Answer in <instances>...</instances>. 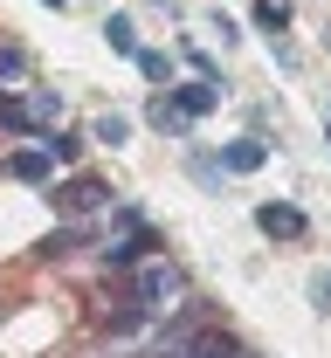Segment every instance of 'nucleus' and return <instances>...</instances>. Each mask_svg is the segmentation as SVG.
I'll use <instances>...</instances> for the list:
<instances>
[{
	"mask_svg": "<svg viewBox=\"0 0 331 358\" xmlns=\"http://www.w3.org/2000/svg\"><path fill=\"white\" fill-rule=\"evenodd\" d=\"M125 303H132V310H152V317H173L180 303H187V275H180L173 262H159V255H145L139 275L125 282Z\"/></svg>",
	"mask_w": 331,
	"mask_h": 358,
	"instance_id": "nucleus-1",
	"label": "nucleus"
},
{
	"mask_svg": "<svg viewBox=\"0 0 331 358\" xmlns=\"http://www.w3.org/2000/svg\"><path fill=\"white\" fill-rule=\"evenodd\" d=\"M48 200H55V214H97V207H111V186L76 173L69 186H48Z\"/></svg>",
	"mask_w": 331,
	"mask_h": 358,
	"instance_id": "nucleus-2",
	"label": "nucleus"
},
{
	"mask_svg": "<svg viewBox=\"0 0 331 358\" xmlns=\"http://www.w3.org/2000/svg\"><path fill=\"white\" fill-rule=\"evenodd\" d=\"M255 227H262L269 241H304V234H311V221H304L297 207H283V200H262V207H255Z\"/></svg>",
	"mask_w": 331,
	"mask_h": 358,
	"instance_id": "nucleus-3",
	"label": "nucleus"
},
{
	"mask_svg": "<svg viewBox=\"0 0 331 358\" xmlns=\"http://www.w3.org/2000/svg\"><path fill=\"white\" fill-rule=\"evenodd\" d=\"M173 103H180L187 117H207V110L221 103V83H173Z\"/></svg>",
	"mask_w": 331,
	"mask_h": 358,
	"instance_id": "nucleus-4",
	"label": "nucleus"
},
{
	"mask_svg": "<svg viewBox=\"0 0 331 358\" xmlns=\"http://www.w3.org/2000/svg\"><path fill=\"white\" fill-rule=\"evenodd\" d=\"M7 173H14V179H28V186H42V179L55 173V159H48V152H35V145H28V152H7Z\"/></svg>",
	"mask_w": 331,
	"mask_h": 358,
	"instance_id": "nucleus-5",
	"label": "nucleus"
},
{
	"mask_svg": "<svg viewBox=\"0 0 331 358\" xmlns=\"http://www.w3.org/2000/svg\"><path fill=\"white\" fill-rule=\"evenodd\" d=\"M145 117H152V131H173V138L193 124V117L180 110V103H173V96H152V110H145Z\"/></svg>",
	"mask_w": 331,
	"mask_h": 358,
	"instance_id": "nucleus-6",
	"label": "nucleus"
},
{
	"mask_svg": "<svg viewBox=\"0 0 331 358\" xmlns=\"http://www.w3.org/2000/svg\"><path fill=\"white\" fill-rule=\"evenodd\" d=\"M221 166H228V173H255V166H262V138H235V145L221 152Z\"/></svg>",
	"mask_w": 331,
	"mask_h": 358,
	"instance_id": "nucleus-7",
	"label": "nucleus"
},
{
	"mask_svg": "<svg viewBox=\"0 0 331 358\" xmlns=\"http://www.w3.org/2000/svg\"><path fill=\"white\" fill-rule=\"evenodd\" d=\"M104 42L118 48V55H132V48H139V35H132V14H111V21H104Z\"/></svg>",
	"mask_w": 331,
	"mask_h": 358,
	"instance_id": "nucleus-8",
	"label": "nucleus"
},
{
	"mask_svg": "<svg viewBox=\"0 0 331 358\" xmlns=\"http://www.w3.org/2000/svg\"><path fill=\"white\" fill-rule=\"evenodd\" d=\"M83 241H90L83 227H55V234H48V241H42V255H76Z\"/></svg>",
	"mask_w": 331,
	"mask_h": 358,
	"instance_id": "nucleus-9",
	"label": "nucleus"
},
{
	"mask_svg": "<svg viewBox=\"0 0 331 358\" xmlns=\"http://www.w3.org/2000/svg\"><path fill=\"white\" fill-rule=\"evenodd\" d=\"M132 62H139V69L152 76V83H173V62H166L159 48H132Z\"/></svg>",
	"mask_w": 331,
	"mask_h": 358,
	"instance_id": "nucleus-10",
	"label": "nucleus"
},
{
	"mask_svg": "<svg viewBox=\"0 0 331 358\" xmlns=\"http://www.w3.org/2000/svg\"><path fill=\"white\" fill-rule=\"evenodd\" d=\"M255 28H262V35H283V28H290V7L262 0V7H255Z\"/></svg>",
	"mask_w": 331,
	"mask_h": 358,
	"instance_id": "nucleus-11",
	"label": "nucleus"
},
{
	"mask_svg": "<svg viewBox=\"0 0 331 358\" xmlns=\"http://www.w3.org/2000/svg\"><path fill=\"white\" fill-rule=\"evenodd\" d=\"M221 173H228L221 159H207V152H193V179H200L207 193H221Z\"/></svg>",
	"mask_w": 331,
	"mask_h": 358,
	"instance_id": "nucleus-12",
	"label": "nucleus"
},
{
	"mask_svg": "<svg viewBox=\"0 0 331 358\" xmlns=\"http://www.w3.org/2000/svg\"><path fill=\"white\" fill-rule=\"evenodd\" d=\"M90 131L104 138V145H125V138H132V124H125V117H118V110H104V117H97Z\"/></svg>",
	"mask_w": 331,
	"mask_h": 358,
	"instance_id": "nucleus-13",
	"label": "nucleus"
},
{
	"mask_svg": "<svg viewBox=\"0 0 331 358\" xmlns=\"http://www.w3.org/2000/svg\"><path fill=\"white\" fill-rule=\"evenodd\" d=\"M42 152H48V159H62V166H69V159H76L83 145H76L69 131H42Z\"/></svg>",
	"mask_w": 331,
	"mask_h": 358,
	"instance_id": "nucleus-14",
	"label": "nucleus"
},
{
	"mask_svg": "<svg viewBox=\"0 0 331 358\" xmlns=\"http://www.w3.org/2000/svg\"><path fill=\"white\" fill-rule=\"evenodd\" d=\"M14 76H28V55L21 48H0V83H14Z\"/></svg>",
	"mask_w": 331,
	"mask_h": 358,
	"instance_id": "nucleus-15",
	"label": "nucleus"
},
{
	"mask_svg": "<svg viewBox=\"0 0 331 358\" xmlns=\"http://www.w3.org/2000/svg\"><path fill=\"white\" fill-rule=\"evenodd\" d=\"M311 303H318V310H331V268H325V275H311Z\"/></svg>",
	"mask_w": 331,
	"mask_h": 358,
	"instance_id": "nucleus-16",
	"label": "nucleus"
},
{
	"mask_svg": "<svg viewBox=\"0 0 331 358\" xmlns=\"http://www.w3.org/2000/svg\"><path fill=\"white\" fill-rule=\"evenodd\" d=\"M42 7H55V14H62V7H69V0H42Z\"/></svg>",
	"mask_w": 331,
	"mask_h": 358,
	"instance_id": "nucleus-17",
	"label": "nucleus"
}]
</instances>
